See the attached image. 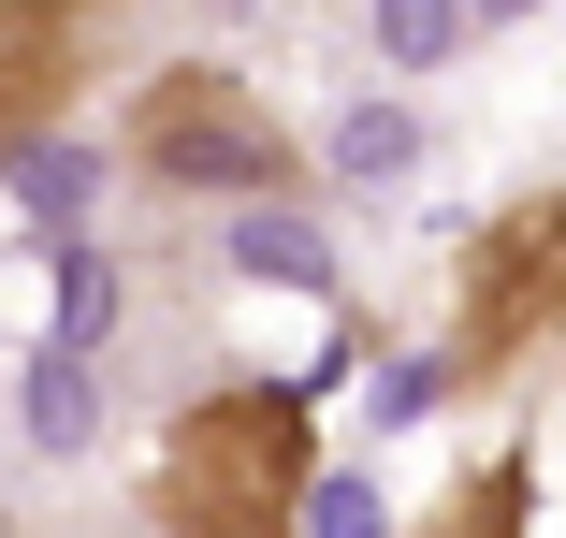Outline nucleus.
Segmentation results:
<instances>
[{"label":"nucleus","instance_id":"4","mask_svg":"<svg viewBox=\"0 0 566 538\" xmlns=\"http://www.w3.org/2000/svg\"><path fill=\"white\" fill-rule=\"evenodd\" d=\"M117 44H132V0H0V161L59 132L117 73Z\"/></svg>","mask_w":566,"mask_h":538},{"label":"nucleus","instance_id":"3","mask_svg":"<svg viewBox=\"0 0 566 538\" xmlns=\"http://www.w3.org/2000/svg\"><path fill=\"white\" fill-rule=\"evenodd\" d=\"M117 146H132L146 189H189V204H262V189L305 175V132L276 117L233 59H175V73H146L132 117H117Z\"/></svg>","mask_w":566,"mask_h":538},{"label":"nucleus","instance_id":"1","mask_svg":"<svg viewBox=\"0 0 566 538\" xmlns=\"http://www.w3.org/2000/svg\"><path fill=\"white\" fill-rule=\"evenodd\" d=\"M305 495H319V407L291 379H218L160 422L146 466L160 538H305Z\"/></svg>","mask_w":566,"mask_h":538},{"label":"nucleus","instance_id":"2","mask_svg":"<svg viewBox=\"0 0 566 538\" xmlns=\"http://www.w3.org/2000/svg\"><path fill=\"white\" fill-rule=\"evenodd\" d=\"M537 350H566V175L523 189V204H494V219L465 234L436 379H450V393H494V379H523Z\"/></svg>","mask_w":566,"mask_h":538},{"label":"nucleus","instance_id":"5","mask_svg":"<svg viewBox=\"0 0 566 538\" xmlns=\"http://www.w3.org/2000/svg\"><path fill=\"white\" fill-rule=\"evenodd\" d=\"M407 538H537V466H523V452H480Z\"/></svg>","mask_w":566,"mask_h":538}]
</instances>
